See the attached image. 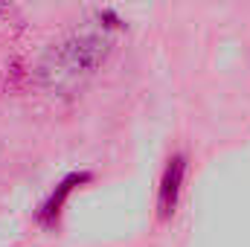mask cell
I'll return each mask as SVG.
<instances>
[{"mask_svg": "<svg viewBox=\"0 0 250 247\" xmlns=\"http://www.w3.org/2000/svg\"><path fill=\"white\" fill-rule=\"evenodd\" d=\"M82 181H87V175H73V178H67V181L56 189V195L47 201V206H44V212H41V221H44V224H56V218H59V212H62L67 195L73 192V186L82 184Z\"/></svg>", "mask_w": 250, "mask_h": 247, "instance_id": "7a4b0ae2", "label": "cell"}, {"mask_svg": "<svg viewBox=\"0 0 250 247\" xmlns=\"http://www.w3.org/2000/svg\"><path fill=\"white\" fill-rule=\"evenodd\" d=\"M184 175H187V160L184 154H175L166 169H163V178H160V192H157V212L160 218L166 221L175 206H178V198H181V186H184Z\"/></svg>", "mask_w": 250, "mask_h": 247, "instance_id": "6da1fadb", "label": "cell"}]
</instances>
